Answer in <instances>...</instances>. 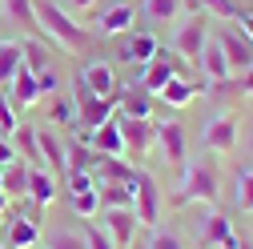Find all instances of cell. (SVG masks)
Returning <instances> with one entry per match:
<instances>
[{
	"label": "cell",
	"mask_w": 253,
	"mask_h": 249,
	"mask_svg": "<svg viewBox=\"0 0 253 249\" xmlns=\"http://www.w3.org/2000/svg\"><path fill=\"white\" fill-rule=\"evenodd\" d=\"M33 12H37V20H41V28L48 37H56L65 48H84L88 44V33L60 8V4H52V0H33Z\"/></svg>",
	"instance_id": "6da1fadb"
},
{
	"label": "cell",
	"mask_w": 253,
	"mask_h": 249,
	"mask_svg": "<svg viewBox=\"0 0 253 249\" xmlns=\"http://www.w3.org/2000/svg\"><path fill=\"white\" fill-rule=\"evenodd\" d=\"M217 193H221V185H217V173L209 165H185L181 173V185H177V193H173V205H217Z\"/></svg>",
	"instance_id": "7a4b0ae2"
},
{
	"label": "cell",
	"mask_w": 253,
	"mask_h": 249,
	"mask_svg": "<svg viewBox=\"0 0 253 249\" xmlns=\"http://www.w3.org/2000/svg\"><path fill=\"white\" fill-rule=\"evenodd\" d=\"M73 101H77V124L88 133V129H101L105 121H113L117 117V92L113 97H97L81 77H77V84H73Z\"/></svg>",
	"instance_id": "3957f363"
},
{
	"label": "cell",
	"mask_w": 253,
	"mask_h": 249,
	"mask_svg": "<svg viewBox=\"0 0 253 249\" xmlns=\"http://www.w3.org/2000/svg\"><path fill=\"white\" fill-rule=\"evenodd\" d=\"M133 213H137V225H145V229L161 221V193H157V181L145 169H137V177H133Z\"/></svg>",
	"instance_id": "277c9868"
},
{
	"label": "cell",
	"mask_w": 253,
	"mask_h": 249,
	"mask_svg": "<svg viewBox=\"0 0 253 249\" xmlns=\"http://www.w3.org/2000/svg\"><path fill=\"white\" fill-rule=\"evenodd\" d=\"M209 41V24H205V12H193L173 37V48L181 52V60H189V65H197L201 60V48Z\"/></svg>",
	"instance_id": "5b68a950"
},
{
	"label": "cell",
	"mask_w": 253,
	"mask_h": 249,
	"mask_svg": "<svg viewBox=\"0 0 253 249\" xmlns=\"http://www.w3.org/2000/svg\"><path fill=\"white\" fill-rule=\"evenodd\" d=\"M237 133H241L237 113H217V117L205 124V133H201V149H209V153H233Z\"/></svg>",
	"instance_id": "8992f818"
},
{
	"label": "cell",
	"mask_w": 253,
	"mask_h": 249,
	"mask_svg": "<svg viewBox=\"0 0 253 249\" xmlns=\"http://www.w3.org/2000/svg\"><path fill=\"white\" fill-rule=\"evenodd\" d=\"M217 41H221V52H225L233 77H241V73L253 69V41H249L245 33H233V28H229V33H221Z\"/></svg>",
	"instance_id": "52a82bcc"
},
{
	"label": "cell",
	"mask_w": 253,
	"mask_h": 249,
	"mask_svg": "<svg viewBox=\"0 0 253 249\" xmlns=\"http://www.w3.org/2000/svg\"><path fill=\"white\" fill-rule=\"evenodd\" d=\"M117 113L129 121H153V97L141 84H117Z\"/></svg>",
	"instance_id": "ba28073f"
},
{
	"label": "cell",
	"mask_w": 253,
	"mask_h": 249,
	"mask_svg": "<svg viewBox=\"0 0 253 249\" xmlns=\"http://www.w3.org/2000/svg\"><path fill=\"white\" fill-rule=\"evenodd\" d=\"M201 249H241V237L233 233L225 213H209V221L201 229Z\"/></svg>",
	"instance_id": "9c48e42d"
},
{
	"label": "cell",
	"mask_w": 253,
	"mask_h": 249,
	"mask_svg": "<svg viewBox=\"0 0 253 249\" xmlns=\"http://www.w3.org/2000/svg\"><path fill=\"white\" fill-rule=\"evenodd\" d=\"M84 141H88V149H92V153H101V157H125V137H121L117 117H113V121H105L101 129H88V133H84Z\"/></svg>",
	"instance_id": "30bf717a"
},
{
	"label": "cell",
	"mask_w": 253,
	"mask_h": 249,
	"mask_svg": "<svg viewBox=\"0 0 253 249\" xmlns=\"http://www.w3.org/2000/svg\"><path fill=\"white\" fill-rule=\"evenodd\" d=\"M157 52H161V44H157V37H153V33H129L117 56L125 60V65H153Z\"/></svg>",
	"instance_id": "8fae6325"
},
{
	"label": "cell",
	"mask_w": 253,
	"mask_h": 249,
	"mask_svg": "<svg viewBox=\"0 0 253 249\" xmlns=\"http://www.w3.org/2000/svg\"><path fill=\"white\" fill-rule=\"evenodd\" d=\"M173 77H181V65L169 56V52H157V60L153 65H145V77H141V88L149 92V97H157Z\"/></svg>",
	"instance_id": "7c38bea8"
},
{
	"label": "cell",
	"mask_w": 253,
	"mask_h": 249,
	"mask_svg": "<svg viewBox=\"0 0 253 249\" xmlns=\"http://www.w3.org/2000/svg\"><path fill=\"white\" fill-rule=\"evenodd\" d=\"M105 213V233L113 237L117 249H129L133 233H137V213L133 209H101Z\"/></svg>",
	"instance_id": "4fadbf2b"
},
{
	"label": "cell",
	"mask_w": 253,
	"mask_h": 249,
	"mask_svg": "<svg viewBox=\"0 0 253 249\" xmlns=\"http://www.w3.org/2000/svg\"><path fill=\"white\" fill-rule=\"evenodd\" d=\"M197 69H201V77H205L209 84H225V81L233 77V73H229V60H225V52H221V41H205Z\"/></svg>",
	"instance_id": "5bb4252c"
},
{
	"label": "cell",
	"mask_w": 253,
	"mask_h": 249,
	"mask_svg": "<svg viewBox=\"0 0 253 249\" xmlns=\"http://www.w3.org/2000/svg\"><path fill=\"white\" fill-rule=\"evenodd\" d=\"M153 137L161 141L165 157H169L173 165L185 161V129H181V121H153Z\"/></svg>",
	"instance_id": "9a60e30c"
},
{
	"label": "cell",
	"mask_w": 253,
	"mask_h": 249,
	"mask_svg": "<svg viewBox=\"0 0 253 249\" xmlns=\"http://www.w3.org/2000/svg\"><path fill=\"white\" fill-rule=\"evenodd\" d=\"M117 124H121V137H125V153H149L153 145V121H129L117 113Z\"/></svg>",
	"instance_id": "2e32d148"
},
{
	"label": "cell",
	"mask_w": 253,
	"mask_h": 249,
	"mask_svg": "<svg viewBox=\"0 0 253 249\" xmlns=\"http://www.w3.org/2000/svg\"><path fill=\"white\" fill-rule=\"evenodd\" d=\"M81 81L97 92V97H113L117 92V73H113L109 60H88V65L81 69Z\"/></svg>",
	"instance_id": "e0dca14e"
},
{
	"label": "cell",
	"mask_w": 253,
	"mask_h": 249,
	"mask_svg": "<svg viewBox=\"0 0 253 249\" xmlns=\"http://www.w3.org/2000/svg\"><path fill=\"white\" fill-rule=\"evenodd\" d=\"M197 92H205V81H185V77H173L161 92H157V101H165L169 109H185L189 101L197 97Z\"/></svg>",
	"instance_id": "ac0fdd59"
},
{
	"label": "cell",
	"mask_w": 253,
	"mask_h": 249,
	"mask_svg": "<svg viewBox=\"0 0 253 249\" xmlns=\"http://www.w3.org/2000/svg\"><path fill=\"white\" fill-rule=\"evenodd\" d=\"M37 145H41V157H44V165L52 173H69V149H65V141H60L56 133L41 129L37 133Z\"/></svg>",
	"instance_id": "d6986e66"
},
{
	"label": "cell",
	"mask_w": 253,
	"mask_h": 249,
	"mask_svg": "<svg viewBox=\"0 0 253 249\" xmlns=\"http://www.w3.org/2000/svg\"><path fill=\"white\" fill-rule=\"evenodd\" d=\"M56 177L48 173V169H28V197H33V205L37 209H44V205H52L56 201Z\"/></svg>",
	"instance_id": "ffe728a7"
},
{
	"label": "cell",
	"mask_w": 253,
	"mask_h": 249,
	"mask_svg": "<svg viewBox=\"0 0 253 249\" xmlns=\"http://www.w3.org/2000/svg\"><path fill=\"white\" fill-rule=\"evenodd\" d=\"M133 20H137V12H133L129 4H117V8H105L92 24H97L105 37H121V33H129V24H133Z\"/></svg>",
	"instance_id": "44dd1931"
},
{
	"label": "cell",
	"mask_w": 253,
	"mask_h": 249,
	"mask_svg": "<svg viewBox=\"0 0 253 249\" xmlns=\"http://www.w3.org/2000/svg\"><path fill=\"white\" fill-rule=\"evenodd\" d=\"M0 4H4V12H8L12 24H20L24 33H33L37 41L44 37V28H41V20H37V12H33V0H0Z\"/></svg>",
	"instance_id": "7402d4cb"
},
{
	"label": "cell",
	"mask_w": 253,
	"mask_h": 249,
	"mask_svg": "<svg viewBox=\"0 0 253 249\" xmlns=\"http://www.w3.org/2000/svg\"><path fill=\"white\" fill-rule=\"evenodd\" d=\"M28 169H33V165H24L16 157L4 169V177H0V193H4V197H28Z\"/></svg>",
	"instance_id": "603a6c76"
},
{
	"label": "cell",
	"mask_w": 253,
	"mask_h": 249,
	"mask_svg": "<svg viewBox=\"0 0 253 249\" xmlns=\"http://www.w3.org/2000/svg\"><path fill=\"white\" fill-rule=\"evenodd\" d=\"M41 241V229L33 217H12V225H8V249H33Z\"/></svg>",
	"instance_id": "cb8c5ba5"
},
{
	"label": "cell",
	"mask_w": 253,
	"mask_h": 249,
	"mask_svg": "<svg viewBox=\"0 0 253 249\" xmlns=\"http://www.w3.org/2000/svg\"><path fill=\"white\" fill-rule=\"evenodd\" d=\"M137 169L125 165V157H101V181L97 185H133Z\"/></svg>",
	"instance_id": "d4e9b609"
},
{
	"label": "cell",
	"mask_w": 253,
	"mask_h": 249,
	"mask_svg": "<svg viewBox=\"0 0 253 249\" xmlns=\"http://www.w3.org/2000/svg\"><path fill=\"white\" fill-rule=\"evenodd\" d=\"M24 69V56H20V44L12 41H0V88L12 84V77Z\"/></svg>",
	"instance_id": "484cf974"
},
{
	"label": "cell",
	"mask_w": 253,
	"mask_h": 249,
	"mask_svg": "<svg viewBox=\"0 0 253 249\" xmlns=\"http://www.w3.org/2000/svg\"><path fill=\"white\" fill-rule=\"evenodd\" d=\"M20 56H24V69H28V73H44V69H48V48H44V41H37V37L20 41Z\"/></svg>",
	"instance_id": "4316f807"
},
{
	"label": "cell",
	"mask_w": 253,
	"mask_h": 249,
	"mask_svg": "<svg viewBox=\"0 0 253 249\" xmlns=\"http://www.w3.org/2000/svg\"><path fill=\"white\" fill-rule=\"evenodd\" d=\"M12 97H16V105H37V101H41V88H37V73L20 69V73L12 77Z\"/></svg>",
	"instance_id": "83f0119b"
},
{
	"label": "cell",
	"mask_w": 253,
	"mask_h": 249,
	"mask_svg": "<svg viewBox=\"0 0 253 249\" xmlns=\"http://www.w3.org/2000/svg\"><path fill=\"white\" fill-rule=\"evenodd\" d=\"M101 209H133V185H97Z\"/></svg>",
	"instance_id": "f1b7e54d"
},
{
	"label": "cell",
	"mask_w": 253,
	"mask_h": 249,
	"mask_svg": "<svg viewBox=\"0 0 253 249\" xmlns=\"http://www.w3.org/2000/svg\"><path fill=\"white\" fill-rule=\"evenodd\" d=\"M12 137H16L20 157H24L28 165H33V169H41V165H44V157H41V145H37V129H16Z\"/></svg>",
	"instance_id": "f546056e"
},
{
	"label": "cell",
	"mask_w": 253,
	"mask_h": 249,
	"mask_svg": "<svg viewBox=\"0 0 253 249\" xmlns=\"http://www.w3.org/2000/svg\"><path fill=\"white\" fill-rule=\"evenodd\" d=\"M177 8H181V0H145L141 4L145 20H153V24H169L177 16Z\"/></svg>",
	"instance_id": "4dcf8cb0"
},
{
	"label": "cell",
	"mask_w": 253,
	"mask_h": 249,
	"mask_svg": "<svg viewBox=\"0 0 253 249\" xmlns=\"http://www.w3.org/2000/svg\"><path fill=\"white\" fill-rule=\"evenodd\" d=\"M73 213L84 217V221H88V217H97V213H101V193H97V189H88V193H73Z\"/></svg>",
	"instance_id": "1f68e13d"
},
{
	"label": "cell",
	"mask_w": 253,
	"mask_h": 249,
	"mask_svg": "<svg viewBox=\"0 0 253 249\" xmlns=\"http://www.w3.org/2000/svg\"><path fill=\"white\" fill-rule=\"evenodd\" d=\"M81 241H84V249H117V245H113V237H109L101 225H92V221H84Z\"/></svg>",
	"instance_id": "d6a6232c"
},
{
	"label": "cell",
	"mask_w": 253,
	"mask_h": 249,
	"mask_svg": "<svg viewBox=\"0 0 253 249\" xmlns=\"http://www.w3.org/2000/svg\"><path fill=\"white\" fill-rule=\"evenodd\" d=\"M65 181H69V197H73V193H88V189H97V177H92L88 169H69Z\"/></svg>",
	"instance_id": "836d02e7"
},
{
	"label": "cell",
	"mask_w": 253,
	"mask_h": 249,
	"mask_svg": "<svg viewBox=\"0 0 253 249\" xmlns=\"http://www.w3.org/2000/svg\"><path fill=\"white\" fill-rule=\"evenodd\" d=\"M197 4H201V12H209V16H221V20H237V4H233V0H197Z\"/></svg>",
	"instance_id": "e575fe53"
},
{
	"label": "cell",
	"mask_w": 253,
	"mask_h": 249,
	"mask_svg": "<svg viewBox=\"0 0 253 249\" xmlns=\"http://www.w3.org/2000/svg\"><path fill=\"white\" fill-rule=\"evenodd\" d=\"M237 209L241 213H253V169H245L237 177Z\"/></svg>",
	"instance_id": "d590c367"
},
{
	"label": "cell",
	"mask_w": 253,
	"mask_h": 249,
	"mask_svg": "<svg viewBox=\"0 0 253 249\" xmlns=\"http://www.w3.org/2000/svg\"><path fill=\"white\" fill-rule=\"evenodd\" d=\"M48 121H56V124H77V105L56 101V105H52V113H48Z\"/></svg>",
	"instance_id": "8d00e7d4"
},
{
	"label": "cell",
	"mask_w": 253,
	"mask_h": 249,
	"mask_svg": "<svg viewBox=\"0 0 253 249\" xmlns=\"http://www.w3.org/2000/svg\"><path fill=\"white\" fill-rule=\"evenodd\" d=\"M48 249H84V241L60 229V233H52V237H48Z\"/></svg>",
	"instance_id": "74e56055"
},
{
	"label": "cell",
	"mask_w": 253,
	"mask_h": 249,
	"mask_svg": "<svg viewBox=\"0 0 253 249\" xmlns=\"http://www.w3.org/2000/svg\"><path fill=\"white\" fill-rule=\"evenodd\" d=\"M16 129H20V121H16V113H12V109H8L4 101H0V133H4V137H12Z\"/></svg>",
	"instance_id": "f35d334b"
},
{
	"label": "cell",
	"mask_w": 253,
	"mask_h": 249,
	"mask_svg": "<svg viewBox=\"0 0 253 249\" xmlns=\"http://www.w3.org/2000/svg\"><path fill=\"white\" fill-rule=\"evenodd\" d=\"M37 88H41V97H48V92H56V88H60V81H56V73H52V69H44V73H37Z\"/></svg>",
	"instance_id": "ab89813d"
},
{
	"label": "cell",
	"mask_w": 253,
	"mask_h": 249,
	"mask_svg": "<svg viewBox=\"0 0 253 249\" xmlns=\"http://www.w3.org/2000/svg\"><path fill=\"white\" fill-rule=\"evenodd\" d=\"M69 153H73V157H69V169H88L92 157H88V149H84V145H73Z\"/></svg>",
	"instance_id": "60d3db41"
},
{
	"label": "cell",
	"mask_w": 253,
	"mask_h": 249,
	"mask_svg": "<svg viewBox=\"0 0 253 249\" xmlns=\"http://www.w3.org/2000/svg\"><path fill=\"white\" fill-rule=\"evenodd\" d=\"M149 249H185L173 233H153V241H149Z\"/></svg>",
	"instance_id": "b9f144b4"
},
{
	"label": "cell",
	"mask_w": 253,
	"mask_h": 249,
	"mask_svg": "<svg viewBox=\"0 0 253 249\" xmlns=\"http://www.w3.org/2000/svg\"><path fill=\"white\" fill-rule=\"evenodd\" d=\"M12 161H16V149H12V141L4 137V141H0V169H8Z\"/></svg>",
	"instance_id": "7bdbcfd3"
},
{
	"label": "cell",
	"mask_w": 253,
	"mask_h": 249,
	"mask_svg": "<svg viewBox=\"0 0 253 249\" xmlns=\"http://www.w3.org/2000/svg\"><path fill=\"white\" fill-rule=\"evenodd\" d=\"M233 92H237V97H249V92H253V69L241 73V81H233Z\"/></svg>",
	"instance_id": "ee69618b"
},
{
	"label": "cell",
	"mask_w": 253,
	"mask_h": 249,
	"mask_svg": "<svg viewBox=\"0 0 253 249\" xmlns=\"http://www.w3.org/2000/svg\"><path fill=\"white\" fill-rule=\"evenodd\" d=\"M237 24H241V33L253 41V12H237Z\"/></svg>",
	"instance_id": "f6af8a7d"
},
{
	"label": "cell",
	"mask_w": 253,
	"mask_h": 249,
	"mask_svg": "<svg viewBox=\"0 0 253 249\" xmlns=\"http://www.w3.org/2000/svg\"><path fill=\"white\" fill-rule=\"evenodd\" d=\"M65 4H69L73 12H84V8H92V4H97V0H65Z\"/></svg>",
	"instance_id": "bcb514c9"
},
{
	"label": "cell",
	"mask_w": 253,
	"mask_h": 249,
	"mask_svg": "<svg viewBox=\"0 0 253 249\" xmlns=\"http://www.w3.org/2000/svg\"><path fill=\"white\" fill-rule=\"evenodd\" d=\"M4 209H8V197H4V193H0V217H4Z\"/></svg>",
	"instance_id": "7dc6e473"
},
{
	"label": "cell",
	"mask_w": 253,
	"mask_h": 249,
	"mask_svg": "<svg viewBox=\"0 0 253 249\" xmlns=\"http://www.w3.org/2000/svg\"><path fill=\"white\" fill-rule=\"evenodd\" d=\"M241 249H253V241H241Z\"/></svg>",
	"instance_id": "c3c4849f"
},
{
	"label": "cell",
	"mask_w": 253,
	"mask_h": 249,
	"mask_svg": "<svg viewBox=\"0 0 253 249\" xmlns=\"http://www.w3.org/2000/svg\"><path fill=\"white\" fill-rule=\"evenodd\" d=\"M0 221H4V217H0Z\"/></svg>",
	"instance_id": "681fc988"
},
{
	"label": "cell",
	"mask_w": 253,
	"mask_h": 249,
	"mask_svg": "<svg viewBox=\"0 0 253 249\" xmlns=\"http://www.w3.org/2000/svg\"><path fill=\"white\" fill-rule=\"evenodd\" d=\"M0 249H4V245H0Z\"/></svg>",
	"instance_id": "f907efd6"
}]
</instances>
